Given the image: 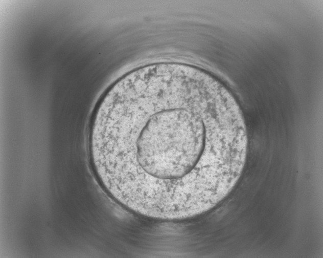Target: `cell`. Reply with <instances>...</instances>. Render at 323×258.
Wrapping results in <instances>:
<instances>
[{
    "label": "cell",
    "mask_w": 323,
    "mask_h": 258,
    "mask_svg": "<svg viewBox=\"0 0 323 258\" xmlns=\"http://www.w3.org/2000/svg\"><path fill=\"white\" fill-rule=\"evenodd\" d=\"M246 125L232 93L211 74L157 63L117 80L88 131L93 173L128 211L180 221L229 193Z\"/></svg>",
    "instance_id": "1"
}]
</instances>
